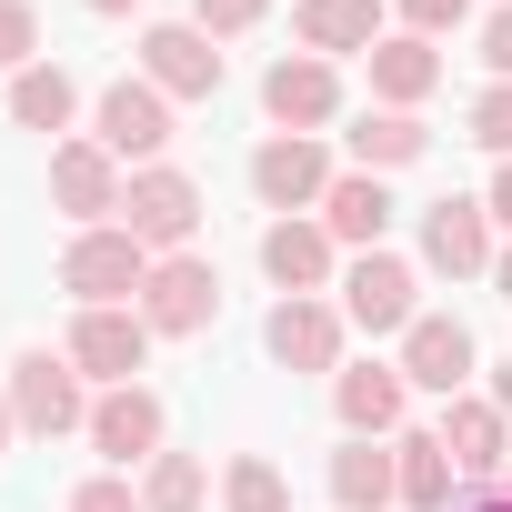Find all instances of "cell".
Listing matches in <instances>:
<instances>
[{"label": "cell", "instance_id": "cell-1", "mask_svg": "<svg viewBox=\"0 0 512 512\" xmlns=\"http://www.w3.org/2000/svg\"><path fill=\"white\" fill-rule=\"evenodd\" d=\"M141 282H151V251H141L121 221L71 231V251H61V292H71L81 312H121V302H141Z\"/></svg>", "mask_w": 512, "mask_h": 512}, {"label": "cell", "instance_id": "cell-2", "mask_svg": "<svg viewBox=\"0 0 512 512\" xmlns=\"http://www.w3.org/2000/svg\"><path fill=\"white\" fill-rule=\"evenodd\" d=\"M121 231L151 251V262L191 251V231H201V181H191V171H171V161L131 171V191H121Z\"/></svg>", "mask_w": 512, "mask_h": 512}, {"label": "cell", "instance_id": "cell-3", "mask_svg": "<svg viewBox=\"0 0 512 512\" xmlns=\"http://www.w3.org/2000/svg\"><path fill=\"white\" fill-rule=\"evenodd\" d=\"M91 452H101L111 472H151V462L171 452V412H161V392H151V382L101 392V402H91Z\"/></svg>", "mask_w": 512, "mask_h": 512}, {"label": "cell", "instance_id": "cell-4", "mask_svg": "<svg viewBox=\"0 0 512 512\" xmlns=\"http://www.w3.org/2000/svg\"><path fill=\"white\" fill-rule=\"evenodd\" d=\"M342 171H332V151H322V131H272L262 151H251V191H262V211H322V191H332Z\"/></svg>", "mask_w": 512, "mask_h": 512}, {"label": "cell", "instance_id": "cell-5", "mask_svg": "<svg viewBox=\"0 0 512 512\" xmlns=\"http://www.w3.org/2000/svg\"><path fill=\"white\" fill-rule=\"evenodd\" d=\"M342 322H362V332H412V322H422V272L402 262V251H352Z\"/></svg>", "mask_w": 512, "mask_h": 512}, {"label": "cell", "instance_id": "cell-6", "mask_svg": "<svg viewBox=\"0 0 512 512\" xmlns=\"http://www.w3.org/2000/svg\"><path fill=\"white\" fill-rule=\"evenodd\" d=\"M141 322L171 332V342L211 332V322H221V272L201 262V251H171V262H151V282H141Z\"/></svg>", "mask_w": 512, "mask_h": 512}, {"label": "cell", "instance_id": "cell-7", "mask_svg": "<svg viewBox=\"0 0 512 512\" xmlns=\"http://www.w3.org/2000/svg\"><path fill=\"white\" fill-rule=\"evenodd\" d=\"M11 412H21V432H91V402H81V362L71 352H21L11 362Z\"/></svg>", "mask_w": 512, "mask_h": 512}, {"label": "cell", "instance_id": "cell-8", "mask_svg": "<svg viewBox=\"0 0 512 512\" xmlns=\"http://www.w3.org/2000/svg\"><path fill=\"white\" fill-rule=\"evenodd\" d=\"M91 141L111 151V161H161L171 151V91H151V81H111L101 91V111H91Z\"/></svg>", "mask_w": 512, "mask_h": 512}, {"label": "cell", "instance_id": "cell-9", "mask_svg": "<svg viewBox=\"0 0 512 512\" xmlns=\"http://www.w3.org/2000/svg\"><path fill=\"white\" fill-rule=\"evenodd\" d=\"M141 81L171 91V101H211L221 91V41L201 21H161V31H141Z\"/></svg>", "mask_w": 512, "mask_h": 512}, {"label": "cell", "instance_id": "cell-10", "mask_svg": "<svg viewBox=\"0 0 512 512\" xmlns=\"http://www.w3.org/2000/svg\"><path fill=\"white\" fill-rule=\"evenodd\" d=\"M151 342H161V332L141 322V302H121V312H81L61 352L81 362V382H111V392H121V382H131V372L151 362Z\"/></svg>", "mask_w": 512, "mask_h": 512}, {"label": "cell", "instance_id": "cell-11", "mask_svg": "<svg viewBox=\"0 0 512 512\" xmlns=\"http://www.w3.org/2000/svg\"><path fill=\"white\" fill-rule=\"evenodd\" d=\"M432 432H442V452L462 462V482H472V492H492V482H502V462H512V422H502V402H492V392H452Z\"/></svg>", "mask_w": 512, "mask_h": 512}, {"label": "cell", "instance_id": "cell-12", "mask_svg": "<svg viewBox=\"0 0 512 512\" xmlns=\"http://www.w3.org/2000/svg\"><path fill=\"white\" fill-rule=\"evenodd\" d=\"M262 352H272L282 372H342V302H322V292H302V302H272V322H262Z\"/></svg>", "mask_w": 512, "mask_h": 512}, {"label": "cell", "instance_id": "cell-13", "mask_svg": "<svg viewBox=\"0 0 512 512\" xmlns=\"http://www.w3.org/2000/svg\"><path fill=\"white\" fill-rule=\"evenodd\" d=\"M262 111H272V131H322L342 111V71L322 51H292V61L262 71Z\"/></svg>", "mask_w": 512, "mask_h": 512}, {"label": "cell", "instance_id": "cell-14", "mask_svg": "<svg viewBox=\"0 0 512 512\" xmlns=\"http://www.w3.org/2000/svg\"><path fill=\"white\" fill-rule=\"evenodd\" d=\"M332 412H342V432L392 442V432H402V412H412L402 362H342V372H332Z\"/></svg>", "mask_w": 512, "mask_h": 512}, {"label": "cell", "instance_id": "cell-15", "mask_svg": "<svg viewBox=\"0 0 512 512\" xmlns=\"http://www.w3.org/2000/svg\"><path fill=\"white\" fill-rule=\"evenodd\" d=\"M422 262H432L442 282L492 272V211H482V201H462V191H442V201L422 211Z\"/></svg>", "mask_w": 512, "mask_h": 512}, {"label": "cell", "instance_id": "cell-16", "mask_svg": "<svg viewBox=\"0 0 512 512\" xmlns=\"http://www.w3.org/2000/svg\"><path fill=\"white\" fill-rule=\"evenodd\" d=\"M121 191H131V181H121V161H111L101 141H61V151H51V201H61L81 231H91V221H121Z\"/></svg>", "mask_w": 512, "mask_h": 512}, {"label": "cell", "instance_id": "cell-17", "mask_svg": "<svg viewBox=\"0 0 512 512\" xmlns=\"http://www.w3.org/2000/svg\"><path fill=\"white\" fill-rule=\"evenodd\" d=\"M472 362H482V352H472V332H462L452 312H422V322L402 332V382H412V392H442V402H452V392L472 382Z\"/></svg>", "mask_w": 512, "mask_h": 512}, {"label": "cell", "instance_id": "cell-18", "mask_svg": "<svg viewBox=\"0 0 512 512\" xmlns=\"http://www.w3.org/2000/svg\"><path fill=\"white\" fill-rule=\"evenodd\" d=\"M362 61H372V101H382V111H422V101L442 91V51H432L422 31H382Z\"/></svg>", "mask_w": 512, "mask_h": 512}, {"label": "cell", "instance_id": "cell-19", "mask_svg": "<svg viewBox=\"0 0 512 512\" xmlns=\"http://www.w3.org/2000/svg\"><path fill=\"white\" fill-rule=\"evenodd\" d=\"M262 272H272V292H282V302L322 292V282H332V231H322V221H302V211H292V221H272V231H262Z\"/></svg>", "mask_w": 512, "mask_h": 512}, {"label": "cell", "instance_id": "cell-20", "mask_svg": "<svg viewBox=\"0 0 512 512\" xmlns=\"http://www.w3.org/2000/svg\"><path fill=\"white\" fill-rule=\"evenodd\" d=\"M322 231L352 241V251H382V231H392V191H382V171H342V181L322 191Z\"/></svg>", "mask_w": 512, "mask_h": 512}, {"label": "cell", "instance_id": "cell-21", "mask_svg": "<svg viewBox=\"0 0 512 512\" xmlns=\"http://www.w3.org/2000/svg\"><path fill=\"white\" fill-rule=\"evenodd\" d=\"M332 502H342V512H392V502H402L392 442H362V432H352V442L332 452Z\"/></svg>", "mask_w": 512, "mask_h": 512}, {"label": "cell", "instance_id": "cell-22", "mask_svg": "<svg viewBox=\"0 0 512 512\" xmlns=\"http://www.w3.org/2000/svg\"><path fill=\"white\" fill-rule=\"evenodd\" d=\"M392 462H402V502H412V512H452V492H472L462 462L442 452V432H402Z\"/></svg>", "mask_w": 512, "mask_h": 512}, {"label": "cell", "instance_id": "cell-23", "mask_svg": "<svg viewBox=\"0 0 512 512\" xmlns=\"http://www.w3.org/2000/svg\"><path fill=\"white\" fill-rule=\"evenodd\" d=\"M302 51H322V61H342V51H372L382 41V0H302Z\"/></svg>", "mask_w": 512, "mask_h": 512}, {"label": "cell", "instance_id": "cell-24", "mask_svg": "<svg viewBox=\"0 0 512 512\" xmlns=\"http://www.w3.org/2000/svg\"><path fill=\"white\" fill-rule=\"evenodd\" d=\"M422 151H432L422 111H362V121H352V161H362V171H402V161H422Z\"/></svg>", "mask_w": 512, "mask_h": 512}, {"label": "cell", "instance_id": "cell-25", "mask_svg": "<svg viewBox=\"0 0 512 512\" xmlns=\"http://www.w3.org/2000/svg\"><path fill=\"white\" fill-rule=\"evenodd\" d=\"M71 111H81V91H71L61 61H31V71L11 81V121H21V131H71Z\"/></svg>", "mask_w": 512, "mask_h": 512}, {"label": "cell", "instance_id": "cell-26", "mask_svg": "<svg viewBox=\"0 0 512 512\" xmlns=\"http://www.w3.org/2000/svg\"><path fill=\"white\" fill-rule=\"evenodd\" d=\"M221 512H292L282 462H272V452H231V472H221Z\"/></svg>", "mask_w": 512, "mask_h": 512}, {"label": "cell", "instance_id": "cell-27", "mask_svg": "<svg viewBox=\"0 0 512 512\" xmlns=\"http://www.w3.org/2000/svg\"><path fill=\"white\" fill-rule=\"evenodd\" d=\"M141 502H151V512H201V502H211V472H201V452H161V462L141 472Z\"/></svg>", "mask_w": 512, "mask_h": 512}, {"label": "cell", "instance_id": "cell-28", "mask_svg": "<svg viewBox=\"0 0 512 512\" xmlns=\"http://www.w3.org/2000/svg\"><path fill=\"white\" fill-rule=\"evenodd\" d=\"M31 51H41V11H31V0H0V71H31Z\"/></svg>", "mask_w": 512, "mask_h": 512}, {"label": "cell", "instance_id": "cell-29", "mask_svg": "<svg viewBox=\"0 0 512 512\" xmlns=\"http://www.w3.org/2000/svg\"><path fill=\"white\" fill-rule=\"evenodd\" d=\"M262 11H272V0H191V21H201L211 41H241V31H262Z\"/></svg>", "mask_w": 512, "mask_h": 512}, {"label": "cell", "instance_id": "cell-30", "mask_svg": "<svg viewBox=\"0 0 512 512\" xmlns=\"http://www.w3.org/2000/svg\"><path fill=\"white\" fill-rule=\"evenodd\" d=\"M472 141H482V151H502V161H512V81H492V91H482V101H472Z\"/></svg>", "mask_w": 512, "mask_h": 512}, {"label": "cell", "instance_id": "cell-31", "mask_svg": "<svg viewBox=\"0 0 512 512\" xmlns=\"http://www.w3.org/2000/svg\"><path fill=\"white\" fill-rule=\"evenodd\" d=\"M71 512H151V502H141V482H131V472H91V482L71 492Z\"/></svg>", "mask_w": 512, "mask_h": 512}, {"label": "cell", "instance_id": "cell-32", "mask_svg": "<svg viewBox=\"0 0 512 512\" xmlns=\"http://www.w3.org/2000/svg\"><path fill=\"white\" fill-rule=\"evenodd\" d=\"M462 11H472V0H402V31L442 41V31H462Z\"/></svg>", "mask_w": 512, "mask_h": 512}, {"label": "cell", "instance_id": "cell-33", "mask_svg": "<svg viewBox=\"0 0 512 512\" xmlns=\"http://www.w3.org/2000/svg\"><path fill=\"white\" fill-rule=\"evenodd\" d=\"M482 61H492V81H512V0L482 21Z\"/></svg>", "mask_w": 512, "mask_h": 512}, {"label": "cell", "instance_id": "cell-34", "mask_svg": "<svg viewBox=\"0 0 512 512\" xmlns=\"http://www.w3.org/2000/svg\"><path fill=\"white\" fill-rule=\"evenodd\" d=\"M482 211H492V221H502V231H512V161H502V171H492V191H482Z\"/></svg>", "mask_w": 512, "mask_h": 512}, {"label": "cell", "instance_id": "cell-35", "mask_svg": "<svg viewBox=\"0 0 512 512\" xmlns=\"http://www.w3.org/2000/svg\"><path fill=\"white\" fill-rule=\"evenodd\" d=\"M11 432H21V412H11V382H0V452H11Z\"/></svg>", "mask_w": 512, "mask_h": 512}, {"label": "cell", "instance_id": "cell-36", "mask_svg": "<svg viewBox=\"0 0 512 512\" xmlns=\"http://www.w3.org/2000/svg\"><path fill=\"white\" fill-rule=\"evenodd\" d=\"M492 282H502V302H512V251H492Z\"/></svg>", "mask_w": 512, "mask_h": 512}, {"label": "cell", "instance_id": "cell-37", "mask_svg": "<svg viewBox=\"0 0 512 512\" xmlns=\"http://www.w3.org/2000/svg\"><path fill=\"white\" fill-rule=\"evenodd\" d=\"M492 402H502V422H512V372H492Z\"/></svg>", "mask_w": 512, "mask_h": 512}, {"label": "cell", "instance_id": "cell-38", "mask_svg": "<svg viewBox=\"0 0 512 512\" xmlns=\"http://www.w3.org/2000/svg\"><path fill=\"white\" fill-rule=\"evenodd\" d=\"M91 11H101V21H121V11H141V0H91Z\"/></svg>", "mask_w": 512, "mask_h": 512}, {"label": "cell", "instance_id": "cell-39", "mask_svg": "<svg viewBox=\"0 0 512 512\" xmlns=\"http://www.w3.org/2000/svg\"><path fill=\"white\" fill-rule=\"evenodd\" d=\"M502 492H512V462H502Z\"/></svg>", "mask_w": 512, "mask_h": 512}]
</instances>
